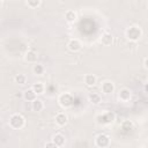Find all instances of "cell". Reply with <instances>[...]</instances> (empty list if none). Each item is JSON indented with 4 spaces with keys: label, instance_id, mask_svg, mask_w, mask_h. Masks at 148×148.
I'll use <instances>...</instances> for the list:
<instances>
[{
    "label": "cell",
    "instance_id": "cell-6",
    "mask_svg": "<svg viewBox=\"0 0 148 148\" xmlns=\"http://www.w3.org/2000/svg\"><path fill=\"white\" fill-rule=\"evenodd\" d=\"M67 47H68V50H69V51H72V52H77V51H80V50H81L82 45H81V42H80L79 39L73 38V39H71V40L68 42Z\"/></svg>",
    "mask_w": 148,
    "mask_h": 148
},
{
    "label": "cell",
    "instance_id": "cell-13",
    "mask_svg": "<svg viewBox=\"0 0 148 148\" xmlns=\"http://www.w3.org/2000/svg\"><path fill=\"white\" fill-rule=\"evenodd\" d=\"M65 20L69 23H74L76 20H77V15L74 10H67L65 13Z\"/></svg>",
    "mask_w": 148,
    "mask_h": 148
},
{
    "label": "cell",
    "instance_id": "cell-8",
    "mask_svg": "<svg viewBox=\"0 0 148 148\" xmlns=\"http://www.w3.org/2000/svg\"><path fill=\"white\" fill-rule=\"evenodd\" d=\"M118 97L120 101L123 102H128L132 97V94H131V90L127 89V88H123L119 90V94H118Z\"/></svg>",
    "mask_w": 148,
    "mask_h": 148
},
{
    "label": "cell",
    "instance_id": "cell-12",
    "mask_svg": "<svg viewBox=\"0 0 148 148\" xmlns=\"http://www.w3.org/2000/svg\"><path fill=\"white\" fill-rule=\"evenodd\" d=\"M52 141L56 143V146H57V147H62V146H65L66 139H65V136H64L62 134L57 133V134H54V135H53Z\"/></svg>",
    "mask_w": 148,
    "mask_h": 148
},
{
    "label": "cell",
    "instance_id": "cell-14",
    "mask_svg": "<svg viewBox=\"0 0 148 148\" xmlns=\"http://www.w3.org/2000/svg\"><path fill=\"white\" fill-rule=\"evenodd\" d=\"M97 82V77L94 75V74H87L84 76V83L88 86V87H92L95 86Z\"/></svg>",
    "mask_w": 148,
    "mask_h": 148
},
{
    "label": "cell",
    "instance_id": "cell-16",
    "mask_svg": "<svg viewBox=\"0 0 148 148\" xmlns=\"http://www.w3.org/2000/svg\"><path fill=\"white\" fill-rule=\"evenodd\" d=\"M112 42H113V37H112L111 34H108V32L104 34V35L102 36V38H101V43H102L103 45H105V46L111 45Z\"/></svg>",
    "mask_w": 148,
    "mask_h": 148
},
{
    "label": "cell",
    "instance_id": "cell-4",
    "mask_svg": "<svg viewBox=\"0 0 148 148\" xmlns=\"http://www.w3.org/2000/svg\"><path fill=\"white\" fill-rule=\"evenodd\" d=\"M58 102H59V104H60L62 108L67 109V108H71V106L74 104V98H73V96H72L71 94L64 92V94L59 95Z\"/></svg>",
    "mask_w": 148,
    "mask_h": 148
},
{
    "label": "cell",
    "instance_id": "cell-15",
    "mask_svg": "<svg viewBox=\"0 0 148 148\" xmlns=\"http://www.w3.org/2000/svg\"><path fill=\"white\" fill-rule=\"evenodd\" d=\"M31 108H32V110H34V111L39 112V111H42V110L44 109V104H43V102H42L40 99L36 98L35 101H32V102H31Z\"/></svg>",
    "mask_w": 148,
    "mask_h": 148
},
{
    "label": "cell",
    "instance_id": "cell-24",
    "mask_svg": "<svg viewBox=\"0 0 148 148\" xmlns=\"http://www.w3.org/2000/svg\"><path fill=\"white\" fill-rule=\"evenodd\" d=\"M145 67H146V68L148 69V58H147V59L145 60Z\"/></svg>",
    "mask_w": 148,
    "mask_h": 148
},
{
    "label": "cell",
    "instance_id": "cell-21",
    "mask_svg": "<svg viewBox=\"0 0 148 148\" xmlns=\"http://www.w3.org/2000/svg\"><path fill=\"white\" fill-rule=\"evenodd\" d=\"M15 82L17 84H24L27 82V76L24 74H17L15 76Z\"/></svg>",
    "mask_w": 148,
    "mask_h": 148
},
{
    "label": "cell",
    "instance_id": "cell-9",
    "mask_svg": "<svg viewBox=\"0 0 148 148\" xmlns=\"http://www.w3.org/2000/svg\"><path fill=\"white\" fill-rule=\"evenodd\" d=\"M37 59H38V56H37V53H36L35 51H32V50L27 51L25 54H24V60H25L27 62L35 64V62L37 61Z\"/></svg>",
    "mask_w": 148,
    "mask_h": 148
},
{
    "label": "cell",
    "instance_id": "cell-23",
    "mask_svg": "<svg viewBox=\"0 0 148 148\" xmlns=\"http://www.w3.org/2000/svg\"><path fill=\"white\" fill-rule=\"evenodd\" d=\"M45 147H49V148H51V147H57V146H56V143L52 141V142H46V143H45Z\"/></svg>",
    "mask_w": 148,
    "mask_h": 148
},
{
    "label": "cell",
    "instance_id": "cell-19",
    "mask_svg": "<svg viewBox=\"0 0 148 148\" xmlns=\"http://www.w3.org/2000/svg\"><path fill=\"white\" fill-rule=\"evenodd\" d=\"M32 89L37 92V95H40V94H43V92H44L45 87H44V84H43L42 82H36V83L32 86Z\"/></svg>",
    "mask_w": 148,
    "mask_h": 148
},
{
    "label": "cell",
    "instance_id": "cell-22",
    "mask_svg": "<svg viewBox=\"0 0 148 148\" xmlns=\"http://www.w3.org/2000/svg\"><path fill=\"white\" fill-rule=\"evenodd\" d=\"M40 2H42V0H27V5L30 8H37L40 5Z\"/></svg>",
    "mask_w": 148,
    "mask_h": 148
},
{
    "label": "cell",
    "instance_id": "cell-11",
    "mask_svg": "<svg viewBox=\"0 0 148 148\" xmlns=\"http://www.w3.org/2000/svg\"><path fill=\"white\" fill-rule=\"evenodd\" d=\"M23 96H24V99H25V101L32 102V101H35V99L37 98V92L31 88V89H27V90L24 91Z\"/></svg>",
    "mask_w": 148,
    "mask_h": 148
},
{
    "label": "cell",
    "instance_id": "cell-2",
    "mask_svg": "<svg viewBox=\"0 0 148 148\" xmlns=\"http://www.w3.org/2000/svg\"><path fill=\"white\" fill-rule=\"evenodd\" d=\"M25 119L20 114V113H14L9 118V126L14 130H21L24 127Z\"/></svg>",
    "mask_w": 148,
    "mask_h": 148
},
{
    "label": "cell",
    "instance_id": "cell-5",
    "mask_svg": "<svg viewBox=\"0 0 148 148\" xmlns=\"http://www.w3.org/2000/svg\"><path fill=\"white\" fill-rule=\"evenodd\" d=\"M95 143L97 147L99 148H104V147H109L110 146V138L106 134H98L95 139Z\"/></svg>",
    "mask_w": 148,
    "mask_h": 148
},
{
    "label": "cell",
    "instance_id": "cell-26",
    "mask_svg": "<svg viewBox=\"0 0 148 148\" xmlns=\"http://www.w3.org/2000/svg\"><path fill=\"white\" fill-rule=\"evenodd\" d=\"M1 1H5V0H1Z\"/></svg>",
    "mask_w": 148,
    "mask_h": 148
},
{
    "label": "cell",
    "instance_id": "cell-20",
    "mask_svg": "<svg viewBox=\"0 0 148 148\" xmlns=\"http://www.w3.org/2000/svg\"><path fill=\"white\" fill-rule=\"evenodd\" d=\"M44 71H45V68H44L43 65H40V64L34 65V68H32L34 74H36V75H42V74H44Z\"/></svg>",
    "mask_w": 148,
    "mask_h": 148
},
{
    "label": "cell",
    "instance_id": "cell-7",
    "mask_svg": "<svg viewBox=\"0 0 148 148\" xmlns=\"http://www.w3.org/2000/svg\"><path fill=\"white\" fill-rule=\"evenodd\" d=\"M101 90L102 92H104L105 95H110L114 91V84L111 81H104L101 86Z\"/></svg>",
    "mask_w": 148,
    "mask_h": 148
},
{
    "label": "cell",
    "instance_id": "cell-10",
    "mask_svg": "<svg viewBox=\"0 0 148 148\" xmlns=\"http://www.w3.org/2000/svg\"><path fill=\"white\" fill-rule=\"evenodd\" d=\"M67 121H68V118L64 112H59L56 116V124L58 126H65L67 124Z\"/></svg>",
    "mask_w": 148,
    "mask_h": 148
},
{
    "label": "cell",
    "instance_id": "cell-3",
    "mask_svg": "<svg viewBox=\"0 0 148 148\" xmlns=\"http://www.w3.org/2000/svg\"><path fill=\"white\" fill-rule=\"evenodd\" d=\"M114 119H116V114L111 111H106L102 114H98L96 118V121L99 125H110L114 121Z\"/></svg>",
    "mask_w": 148,
    "mask_h": 148
},
{
    "label": "cell",
    "instance_id": "cell-18",
    "mask_svg": "<svg viewBox=\"0 0 148 148\" xmlns=\"http://www.w3.org/2000/svg\"><path fill=\"white\" fill-rule=\"evenodd\" d=\"M121 130H123L124 133H128V132H131V131L133 130V124H132V121H130V120L124 121V123L121 124Z\"/></svg>",
    "mask_w": 148,
    "mask_h": 148
},
{
    "label": "cell",
    "instance_id": "cell-1",
    "mask_svg": "<svg viewBox=\"0 0 148 148\" xmlns=\"http://www.w3.org/2000/svg\"><path fill=\"white\" fill-rule=\"evenodd\" d=\"M141 36H142V30L138 25H131L130 28L126 29V38L131 42L139 40Z\"/></svg>",
    "mask_w": 148,
    "mask_h": 148
},
{
    "label": "cell",
    "instance_id": "cell-17",
    "mask_svg": "<svg viewBox=\"0 0 148 148\" xmlns=\"http://www.w3.org/2000/svg\"><path fill=\"white\" fill-rule=\"evenodd\" d=\"M88 98H89V101H90L92 104H95V105H97V104L101 103V96H99L97 92H90L89 96H88Z\"/></svg>",
    "mask_w": 148,
    "mask_h": 148
},
{
    "label": "cell",
    "instance_id": "cell-25",
    "mask_svg": "<svg viewBox=\"0 0 148 148\" xmlns=\"http://www.w3.org/2000/svg\"><path fill=\"white\" fill-rule=\"evenodd\" d=\"M145 90H146V91H147V92H148V83H147V84H146V86H145Z\"/></svg>",
    "mask_w": 148,
    "mask_h": 148
}]
</instances>
